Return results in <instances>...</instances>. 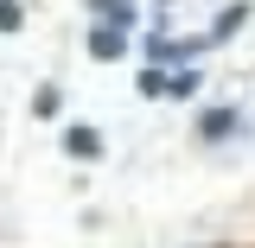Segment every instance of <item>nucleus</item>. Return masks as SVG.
<instances>
[{"label":"nucleus","mask_w":255,"mask_h":248,"mask_svg":"<svg viewBox=\"0 0 255 248\" xmlns=\"http://www.w3.org/2000/svg\"><path fill=\"white\" fill-rule=\"evenodd\" d=\"M64 153H70V159H102V127L70 121V127H64Z\"/></svg>","instance_id":"nucleus-1"},{"label":"nucleus","mask_w":255,"mask_h":248,"mask_svg":"<svg viewBox=\"0 0 255 248\" xmlns=\"http://www.w3.org/2000/svg\"><path fill=\"white\" fill-rule=\"evenodd\" d=\"M122 51H128V32H115V26H90V58L115 64Z\"/></svg>","instance_id":"nucleus-2"},{"label":"nucleus","mask_w":255,"mask_h":248,"mask_svg":"<svg viewBox=\"0 0 255 248\" xmlns=\"http://www.w3.org/2000/svg\"><path fill=\"white\" fill-rule=\"evenodd\" d=\"M236 134V108H204L198 115V140H230Z\"/></svg>","instance_id":"nucleus-3"},{"label":"nucleus","mask_w":255,"mask_h":248,"mask_svg":"<svg viewBox=\"0 0 255 248\" xmlns=\"http://www.w3.org/2000/svg\"><path fill=\"white\" fill-rule=\"evenodd\" d=\"M243 19H249V6H243V0H230V6L217 13V26H211V38H204V45H223V38H236V32H243Z\"/></svg>","instance_id":"nucleus-4"},{"label":"nucleus","mask_w":255,"mask_h":248,"mask_svg":"<svg viewBox=\"0 0 255 248\" xmlns=\"http://www.w3.org/2000/svg\"><path fill=\"white\" fill-rule=\"evenodd\" d=\"M198 83H204V77H198L191 64H179V70H172V83H166V95H179V102H185V95H198Z\"/></svg>","instance_id":"nucleus-5"},{"label":"nucleus","mask_w":255,"mask_h":248,"mask_svg":"<svg viewBox=\"0 0 255 248\" xmlns=\"http://www.w3.org/2000/svg\"><path fill=\"white\" fill-rule=\"evenodd\" d=\"M58 108H64V89H51V83H45V89L32 95V115H38V121H51Z\"/></svg>","instance_id":"nucleus-6"},{"label":"nucleus","mask_w":255,"mask_h":248,"mask_svg":"<svg viewBox=\"0 0 255 248\" xmlns=\"http://www.w3.org/2000/svg\"><path fill=\"white\" fill-rule=\"evenodd\" d=\"M166 83H172V70H159V64H147V77H140L134 89H140L147 102H153V95H166Z\"/></svg>","instance_id":"nucleus-7"},{"label":"nucleus","mask_w":255,"mask_h":248,"mask_svg":"<svg viewBox=\"0 0 255 248\" xmlns=\"http://www.w3.org/2000/svg\"><path fill=\"white\" fill-rule=\"evenodd\" d=\"M19 19H26V6L19 0H0V32H19Z\"/></svg>","instance_id":"nucleus-8"},{"label":"nucleus","mask_w":255,"mask_h":248,"mask_svg":"<svg viewBox=\"0 0 255 248\" xmlns=\"http://www.w3.org/2000/svg\"><path fill=\"white\" fill-rule=\"evenodd\" d=\"M90 6H96V13H109V6H122V0H90Z\"/></svg>","instance_id":"nucleus-9"}]
</instances>
